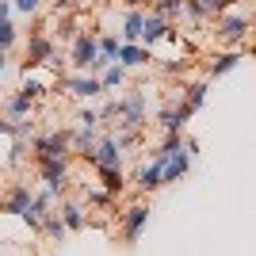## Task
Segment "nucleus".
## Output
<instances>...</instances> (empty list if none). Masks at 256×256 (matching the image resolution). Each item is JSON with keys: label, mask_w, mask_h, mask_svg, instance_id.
Segmentation results:
<instances>
[{"label": "nucleus", "mask_w": 256, "mask_h": 256, "mask_svg": "<svg viewBox=\"0 0 256 256\" xmlns=\"http://www.w3.org/2000/svg\"><path fill=\"white\" fill-rule=\"evenodd\" d=\"M100 118H118V100H107V104L100 107Z\"/></svg>", "instance_id": "obj_34"}, {"label": "nucleus", "mask_w": 256, "mask_h": 256, "mask_svg": "<svg viewBox=\"0 0 256 256\" xmlns=\"http://www.w3.org/2000/svg\"><path fill=\"white\" fill-rule=\"evenodd\" d=\"M42 230H46L50 241H65V234H69L65 222H62V214H46V218H42Z\"/></svg>", "instance_id": "obj_26"}, {"label": "nucleus", "mask_w": 256, "mask_h": 256, "mask_svg": "<svg viewBox=\"0 0 256 256\" xmlns=\"http://www.w3.org/2000/svg\"><path fill=\"white\" fill-rule=\"evenodd\" d=\"M31 188H27V184H12L8 188V195H4V214H20L23 218V210H27V206H31Z\"/></svg>", "instance_id": "obj_14"}, {"label": "nucleus", "mask_w": 256, "mask_h": 256, "mask_svg": "<svg viewBox=\"0 0 256 256\" xmlns=\"http://www.w3.org/2000/svg\"><path fill=\"white\" fill-rule=\"evenodd\" d=\"M16 38H20L16 23H12V20H0V54H8L12 46H16Z\"/></svg>", "instance_id": "obj_28"}, {"label": "nucleus", "mask_w": 256, "mask_h": 256, "mask_svg": "<svg viewBox=\"0 0 256 256\" xmlns=\"http://www.w3.org/2000/svg\"><path fill=\"white\" fill-rule=\"evenodd\" d=\"M73 4H88V0H73Z\"/></svg>", "instance_id": "obj_39"}, {"label": "nucleus", "mask_w": 256, "mask_h": 256, "mask_svg": "<svg viewBox=\"0 0 256 256\" xmlns=\"http://www.w3.org/2000/svg\"><path fill=\"white\" fill-rule=\"evenodd\" d=\"M100 180H104V192L107 195H122V168H100Z\"/></svg>", "instance_id": "obj_25"}, {"label": "nucleus", "mask_w": 256, "mask_h": 256, "mask_svg": "<svg viewBox=\"0 0 256 256\" xmlns=\"http://www.w3.org/2000/svg\"><path fill=\"white\" fill-rule=\"evenodd\" d=\"M153 12L157 16H164V20H176V16H184V0H153Z\"/></svg>", "instance_id": "obj_27"}, {"label": "nucleus", "mask_w": 256, "mask_h": 256, "mask_svg": "<svg viewBox=\"0 0 256 256\" xmlns=\"http://www.w3.org/2000/svg\"><path fill=\"white\" fill-rule=\"evenodd\" d=\"M34 65L62 69V54H58V46H54L46 34H31V42H27V69H34Z\"/></svg>", "instance_id": "obj_4"}, {"label": "nucleus", "mask_w": 256, "mask_h": 256, "mask_svg": "<svg viewBox=\"0 0 256 256\" xmlns=\"http://www.w3.org/2000/svg\"><path fill=\"white\" fill-rule=\"evenodd\" d=\"M69 150H73L69 130H54V134L34 138V157H69Z\"/></svg>", "instance_id": "obj_6"}, {"label": "nucleus", "mask_w": 256, "mask_h": 256, "mask_svg": "<svg viewBox=\"0 0 256 256\" xmlns=\"http://www.w3.org/2000/svg\"><path fill=\"white\" fill-rule=\"evenodd\" d=\"M92 164L96 168H122V160H126V153H122V146L115 142V134L111 138H100L96 142V150H92Z\"/></svg>", "instance_id": "obj_5"}, {"label": "nucleus", "mask_w": 256, "mask_h": 256, "mask_svg": "<svg viewBox=\"0 0 256 256\" xmlns=\"http://www.w3.org/2000/svg\"><path fill=\"white\" fill-rule=\"evenodd\" d=\"M31 111H34V96H27L20 88V92L8 100V118H31Z\"/></svg>", "instance_id": "obj_21"}, {"label": "nucleus", "mask_w": 256, "mask_h": 256, "mask_svg": "<svg viewBox=\"0 0 256 256\" xmlns=\"http://www.w3.org/2000/svg\"><path fill=\"white\" fill-rule=\"evenodd\" d=\"M0 134H12V122H8V118H0Z\"/></svg>", "instance_id": "obj_38"}, {"label": "nucleus", "mask_w": 256, "mask_h": 256, "mask_svg": "<svg viewBox=\"0 0 256 256\" xmlns=\"http://www.w3.org/2000/svg\"><path fill=\"white\" fill-rule=\"evenodd\" d=\"M12 8H20L23 16H38V8H42V0H12Z\"/></svg>", "instance_id": "obj_33"}, {"label": "nucleus", "mask_w": 256, "mask_h": 256, "mask_svg": "<svg viewBox=\"0 0 256 256\" xmlns=\"http://www.w3.org/2000/svg\"><path fill=\"white\" fill-rule=\"evenodd\" d=\"M188 118H192V111H188V104H184V100H176V104H168V107H160V130H164V134H184Z\"/></svg>", "instance_id": "obj_8"}, {"label": "nucleus", "mask_w": 256, "mask_h": 256, "mask_svg": "<svg viewBox=\"0 0 256 256\" xmlns=\"http://www.w3.org/2000/svg\"><path fill=\"white\" fill-rule=\"evenodd\" d=\"M69 138H73V150H76V153H84V157H92V150H96V142H100L92 126H76Z\"/></svg>", "instance_id": "obj_22"}, {"label": "nucleus", "mask_w": 256, "mask_h": 256, "mask_svg": "<svg viewBox=\"0 0 256 256\" xmlns=\"http://www.w3.org/2000/svg\"><path fill=\"white\" fill-rule=\"evenodd\" d=\"M4 73H8V54H0V80H4Z\"/></svg>", "instance_id": "obj_37"}, {"label": "nucleus", "mask_w": 256, "mask_h": 256, "mask_svg": "<svg viewBox=\"0 0 256 256\" xmlns=\"http://www.w3.org/2000/svg\"><path fill=\"white\" fill-rule=\"evenodd\" d=\"M126 76H130V69H122L118 62H111V65H104L100 84H104V92H111V88H122V84H126Z\"/></svg>", "instance_id": "obj_19"}, {"label": "nucleus", "mask_w": 256, "mask_h": 256, "mask_svg": "<svg viewBox=\"0 0 256 256\" xmlns=\"http://www.w3.org/2000/svg\"><path fill=\"white\" fill-rule=\"evenodd\" d=\"M84 199H88L92 206H111V199H115V195H107L104 188H88V192H84Z\"/></svg>", "instance_id": "obj_31"}, {"label": "nucleus", "mask_w": 256, "mask_h": 256, "mask_svg": "<svg viewBox=\"0 0 256 256\" xmlns=\"http://www.w3.org/2000/svg\"><path fill=\"white\" fill-rule=\"evenodd\" d=\"M62 222H65V230H84L88 218H84V210L76 203H62Z\"/></svg>", "instance_id": "obj_24"}, {"label": "nucleus", "mask_w": 256, "mask_h": 256, "mask_svg": "<svg viewBox=\"0 0 256 256\" xmlns=\"http://www.w3.org/2000/svg\"><path fill=\"white\" fill-rule=\"evenodd\" d=\"M218 42L222 46H230V50H237V46L245 42L248 34H252V20L248 16H241V12H234V16H222L218 20Z\"/></svg>", "instance_id": "obj_3"}, {"label": "nucleus", "mask_w": 256, "mask_h": 256, "mask_svg": "<svg viewBox=\"0 0 256 256\" xmlns=\"http://www.w3.org/2000/svg\"><path fill=\"white\" fill-rule=\"evenodd\" d=\"M42 180H69V157H34Z\"/></svg>", "instance_id": "obj_17"}, {"label": "nucleus", "mask_w": 256, "mask_h": 256, "mask_svg": "<svg viewBox=\"0 0 256 256\" xmlns=\"http://www.w3.org/2000/svg\"><path fill=\"white\" fill-rule=\"evenodd\" d=\"M172 34V23L157 12H146V27H142V46H153V42H164Z\"/></svg>", "instance_id": "obj_11"}, {"label": "nucleus", "mask_w": 256, "mask_h": 256, "mask_svg": "<svg viewBox=\"0 0 256 256\" xmlns=\"http://www.w3.org/2000/svg\"><path fill=\"white\" fill-rule=\"evenodd\" d=\"M76 126H92V130H96V126H100V111H92V107H84V111L76 115Z\"/></svg>", "instance_id": "obj_32"}, {"label": "nucleus", "mask_w": 256, "mask_h": 256, "mask_svg": "<svg viewBox=\"0 0 256 256\" xmlns=\"http://www.w3.org/2000/svg\"><path fill=\"white\" fill-rule=\"evenodd\" d=\"M50 203H54V199H50L46 192H42V195H34V199H31V206L23 210V222L31 226V230H42V218L50 214Z\"/></svg>", "instance_id": "obj_16"}, {"label": "nucleus", "mask_w": 256, "mask_h": 256, "mask_svg": "<svg viewBox=\"0 0 256 256\" xmlns=\"http://www.w3.org/2000/svg\"><path fill=\"white\" fill-rule=\"evenodd\" d=\"M115 62L122 65V69H142V65L153 62V54H150V46H142V42H122Z\"/></svg>", "instance_id": "obj_12"}, {"label": "nucleus", "mask_w": 256, "mask_h": 256, "mask_svg": "<svg viewBox=\"0 0 256 256\" xmlns=\"http://www.w3.org/2000/svg\"><path fill=\"white\" fill-rule=\"evenodd\" d=\"M241 62H245V54H241V50H226V54H214V58H210V65H206V76H210V80H218V76L234 73V69H237Z\"/></svg>", "instance_id": "obj_13"}, {"label": "nucleus", "mask_w": 256, "mask_h": 256, "mask_svg": "<svg viewBox=\"0 0 256 256\" xmlns=\"http://www.w3.org/2000/svg\"><path fill=\"white\" fill-rule=\"evenodd\" d=\"M142 27H146V12H142V8H130L126 16H122V27H118L122 42H142Z\"/></svg>", "instance_id": "obj_15"}, {"label": "nucleus", "mask_w": 256, "mask_h": 256, "mask_svg": "<svg viewBox=\"0 0 256 256\" xmlns=\"http://www.w3.org/2000/svg\"><path fill=\"white\" fill-rule=\"evenodd\" d=\"M12 16V0H0V20H8Z\"/></svg>", "instance_id": "obj_35"}, {"label": "nucleus", "mask_w": 256, "mask_h": 256, "mask_svg": "<svg viewBox=\"0 0 256 256\" xmlns=\"http://www.w3.org/2000/svg\"><path fill=\"white\" fill-rule=\"evenodd\" d=\"M23 92H27V96H34V100H38V96H46V84H42V76H34L31 73V69H27V73H23Z\"/></svg>", "instance_id": "obj_29"}, {"label": "nucleus", "mask_w": 256, "mask_h": 256, "mask_svg": "<svg viewBox=\"0 0 256 256\" xmlns=\"http://www.w3.org/2000/svg\"><path fill=\"white\" fill-rule=\"evenodd\" d=\"M69 92H73L76 100H96L100 92H104V84H100V76H92V73H73V76H65L62 80Z\"/></svg>", "instance_id": "obj_9"}, {"label": "nucleus", "mask_w": 256, "mask_h": 256, "mask_svg": "<svg viewBox=\"0 0 256 256\" xmlns=\"http://www.w3.org/2000/svg\"><path fill=\"white\" fill-rule=\"evenodd\" d=\"M226 8H230V0H184V16L195 20V23L214 20V16H222Z\"/></svg>", "instance_id": "obj_10"}, {"label": "nucleus", "mask_w": 256, "mask_h": 256, "mask_svg": "<svg viewBox=\"0 0 256 256\" xmlns=\"http://www.w3.org/2000/svg\"><path fill=\"white\" fill-rule=\"evenodd\" d=\"M180 92H184L180 100L188 104V111H192V115H195V111H199V107L206 104V80H195V84H184Z\"/></svg>", "instance_id": "obj_20"}, {"label": "nucleus", "mask_w": 256, "mask_h": 256, "mask_svg": "<svg viewBox=\"0 0 256 256\" xmlns=\"http://www.w3.org/2000/svg\"><path fill=\"white\" fill-rule=\"evenodd\" d=\"M150 206L146 203H134L130 206L126 214H122V237H126L130 245H138V237H142V230H146V226H150Z\"/></svg>", "instance_id": "obj_7"}, {"label": "nucleus", "mask_w": 256, "mask_h": 256, "mask_svg": "<svg viewBox=\"0 0 256 256\" xmlns=\"http://www.w3.org/2000/svg\"><path fill=\"white\" fill-rule=\"evenodd\" d=\"M126 8H146V4H153V0H122Z\"/></svg>", "instance_id": "obj_36"}, {"label": "nucleus", "mask_w": 256, "mask_h": 256, "mask_svg": "<svg viewBox=\"0 0 256 256\" xmlns=\"http://www.w3.org/2000/svg\"><path fill=\"white\" fill-rule=\"evenodd\" d=\"M150 122V104H146V88H134L118 100V130H142Z\"/></svg>", "instance_id": "obj_2"}, {"label": "nucleus", "mask_w": 256, "mask_h": 256, "mask_svg": "<svg viewBox=\"0 0 256 256\" xmlns=\"http://www.w3.org/2000/svg\"><path fill=\"white\" fill-rule=\"evenodd\" d=\"M73 69L76 73H92L100 76L104 73V62H100V42H96V31H84V34H76L73 38Z\"/></svg>", "instance_id": "obj_1"}, {"label": "nucleus", "mask_w": 256, "mask_h": 256, "mask_svg": "<svg viewBox=\"0 0 256 256\" xmlns=\"http://www.w3.org/2000/svg\"><path fill=\"white\" fill-rule=\"evenodd\" d=\"M96 42H100V62L111 65L118 58V46H122V42H118V34H96Z\"/></svg>", "instance_id": "obj_23"}, {"label": "nucleus", "mask_w": 256, "mask_h": 256, "mask_svg": "<svg viewBox=\"0 0 256 256\" xmlns=\"http://www.w3.org/2000/svg\"><path fill=\"white\" fill-rule=\"evenodd\" d=\"M157 188H164V176H160V160L153 157L150 164L138 172V192H142V195H150V192H157Z\"/></svg>", "instance_id": "obj_18"}, {"label": "nucleus", "mask_w": 256, "mask_h": 256, "mask_svg": "<svg viewBox=\"0 0 256 256\" xmlns=\"http://www.w3.org/2000/svg\"><path fill=\"white\" fill-rule=\"evenodd\" d=\"M31 134H34V122H31V118H12V138H16V142H27Z\"/></svg>", "instance_id": "obj_30"}]
</instances>
